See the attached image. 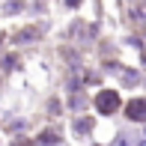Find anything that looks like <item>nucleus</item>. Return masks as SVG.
Masks as SVG:
<instances>
[{
  "label": "nucleus",
  "instance_id": "nucleus-1",
  "mask_svg": "<svg viewBox=\"0 0 146 146\" xmlns=\"http://www.w3.org/2000/svg\"><path fill=\"white\" fill-rule=\"evenodd\" d=\"M96 108H98V113H113L119 108V92L116 90H102L96 96Z\"/></svg>",
  "mask_w": 146,
  "mask_h": 146
},
{
  "label": "nucleus",
  "instance_id": "nucleus-2",
  "mask_svg": "<svg viewBox=\"0 0 146 146\" xmlns=\"http://www.w3.org/2000/svg\"><path fill=\"white\" fill-rule=\"evenodd\" d=\"M128 119H134V122H146V98H134V102H128Z\"/></svg>",
  "mask_w": 146,
  "mask_h": 146
}]
</instances>
